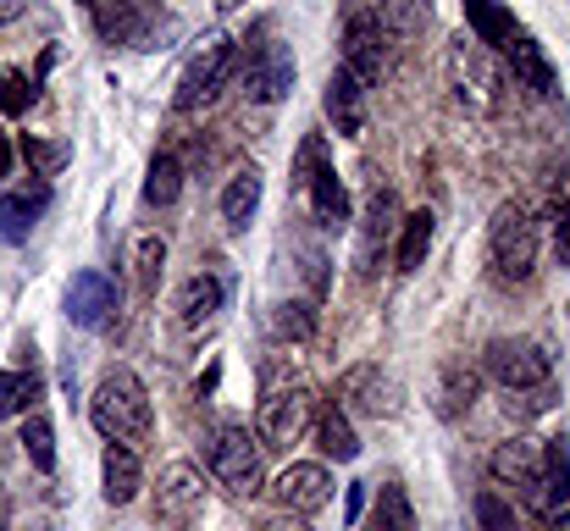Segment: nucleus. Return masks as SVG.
Instances as JSON below:
<instances>
[{
  "label": "nucleus",
  "mask_w": 570,
  "mask_h": 531,
  "mask_svg": "<svg viewBox=\"0 0 570 531\" xmlns=\"http://www.w3.org/2000/svg\"><path fill=\"white\" fill-rule=\"evenodd\" d=\"M382 33H421L432 22V0H361Z\"/></svg>",
  "instance_id": "26"
},
{
  "label": "nucleus",
  "mask_w": 570,
  "mask_h": 531,
  "mask_svg": "<svg viewBox=\"0 0 570 531\" xmlns=\"http://www.w3.org/2000/svg\"><path fill=\"white\" fill-rule=\"evenodd\" d=\"M476 393H482V376L471 365H449L443 371V387H438V410L443 415H465L476 404Z\"/></svg>",
  "instance_id": "29"
},
{
  "label": "nucleus",
  "mask_w": 570,
  "mask_h": 531,
  "mask_svg": "<svg viewBox=\"0 0 570 531\" xmlns=\"http://www.w3.org/2000/svg\"><path fill=\"white\" fill-rule=\"evenodd\" d=\"M366 531H415V510H410V499H404L399 482H382L377 504H372V527Z\"/></svg>",
  "instance_id": "31"
},
{
  "label": "nucleus",
  "mask_w": 570,
  "mask_h": 531,
  "mask_svg": "<svg viewBox=\"0 0 570 531\" xmlns=\"http://www.w3.org/2000/svg\"><path fill=\"white\" fill-rule=\"evenodd\" d=\"M100 488H106V504H134V499H139V488H145L139 449L111 443V449H106V460H100Z\"/></svg>",
  "instance_id": "18"
},
{
  "label": "nucleus",
  "mask_w": 570,
  "mask_h": 531,
  "mask_svg": "<svg viewBox=\"0 0 570 531\" xmlns=\"http://www.w3.org/2000/svg\"><path fill=\"white\" fill-rule=\"evenodd\" d=\"M11 156H17V150H11V139H6V134H0V177L11 173Z\"/></svg>",
  "instance_id": "45"
},
{
  "label": "nucleus",
  "mask_w": 570,
  "mask_h": 531,
  "mask_svg": "<svg viewBox=\"0 0 570 531\" xmlns=\"http://www.w3.org/2000/svg\"><path fill=\"white\" fill-rule=\"evenodd\" d=\"M205 471L238 493V499H255L261 493V443L244 432V426H216L205 437Z\"/></svg>",
  "instance_id": "3"
},
{
  "label": "nucleus",
  "mask_w": 570,
  "mask_h": 531,
  "mask_svg": "<svg viewBox=\"0 0 570 531\" xmlns=\"http://www.w3.org/2000/svg\"><path fill=\"white\" fill-rule=\"evenodd\" d=\"M95 28H100V39H111V45H139L145 11H139L134 0H95Z\"/></svg>",
  "instance_id": "25"
},
{
  "label": "nucleus",
  "mask_w": 570,
  "mask_h": 531,
  "mask_svg": "<svg viewBox=\"0 0 570 531\" xmlns=\"http://www.w3.org/2000/svg\"><path fill=\"white\" fill-rule=\"evenodd\" d=\"M338 410H361V415H382L387 410V399H382V371L377 365H350L344 376H338V399H333Z\"/></svg>",
  "instance_id": "23"
},
{
  "label": "nucleus",
  "mask_w": 570,
  "mask_h": 531,
  "mask_svg": "<svg viewBox=\"0 0 570 531\" xmlns=\"http://www.w3.org/2000/svg\"><path fill=\"white\" fill-rule=\"evenodd\" d=\"M399 227V205H393V188H372L366 199V216H361V272H377V255L387 244V233Z\"/></svg>",
  "instance_id": "17"
},
{
  "label": "nucleus",
  "mask_w": 570,
  "mask_h": 531,
  "mask_svg": "<svg viewBox=\"0 0 570 531\" xmlns=\"http://www.w3.org/2000/svg\"><path fill=\"white\" fill-rule=\"evenodd\" d=\"M89 421L106 443H122V449H139L150 443V426H156V410H150V393L145 382L128 371V365H111L89 399Z\"/></svg>",
  "instance_id": "1"
},
{
  "label": "nucleus",
  "mask_w": 570,
  "mask_h": 531,
  "mask_svg": "<svg viewBox=\"0 0 570 531\" xmlns=\"http://www.w3.org/2000/svg\"><path fill=\"white\" fill-rule=\"evenodd\" d=\"M111 316H117V283L95 266L78 272L72 288H67V322L83 327V333H100V327H111Z\"/></svg>",
  "instance_id": "12"
},
{
  "label": "nucleus",
  "mask_w": 570,
  "mask_h": 531,
  "mask_svg": "<svg viewBox=\"0 0 570 531\" xmlns=\"http://www.w3.org/2000/svg\"><path fill=\"white\" fill-rule=\"evenodd\" d=\"M178 194H184V161L173 150H161L150 161V177H145V199L150 205H178Z\"/></svg>",
  "instance_id": "32"
},
{
  "label": "nucleus",
  "mask_w": 570,
  "mask_h": 531,
  "mask_svg": "<svg viewBox=\"0 0 570 531\" xmlns=\"http://www.w3.org/2000/svg\"><path fill=\"white\" fill-rule=\"evenodd\" d=\"M33 89H39V83H33L28 72L0 67V111H6V117H22V111L33 106Z\"/></svg>",
  "instance_id": "35"
},
{
  "label": "nucleus",
  "mask_w": 570,
  "mask_h": 531,
  "mask_svg": "<svg viewBox=\"0 0 570 531\" xmlns=\"http://www.w3.org/2000/svg\"><path fill=\"white\" fill-rule=\"evenodd\" d=\"M322 167H333V161H327V134H305L299 150H294V188H305Z\"/></svg>",
  "instance_id": "36"
},
{
  "label": "nucleus",
  "mask_w": 570,
  "mask_h": 531,
  "mask_svg": "<svg viewBox=\"0 0 570 531\" xmlns=\"http://www.w3.org/2000/svg\"><path fill=\"white\" fill-rule=\"evenodd\" d=\"M432 233H438V222H432V210H410L404 222H399V272H415L421 260H426V249H432Z\"/></svg>",
  "instance_id": "27"
},
{
  "label": "nucleus",
  "mask_w": 570,
  "mask_h": 531,
  "mask_svg": "<svg viewBox=\"0 0 570 531\" xmlns=\"http://www.w3.org/2000/svg\"><path fill=\"white\" fill-rule=\"evenodd\" d=\"M255 531H311V527H305V515H283V510H277V515H266Z\"/></svg>",
  "instance_id": "42"
},
{
  "label": "nucleus",
  "mask_w": 570,
  "mask_h": 531,
  "mask_svg": "<svg viewBox=\"0 0 570 531\" xmlns=\"http://www.w3.org/2000/svg\"><path fill=\"white\" fill-rule=\"evenodd\" d=\"M78 6H95V0H78Z\"/></svg>",
  "instance_id": "46"
},
{
  "label": "nucleus",
  "mask_w": 570,
  "mask_h": 531,
  "mask_svg": "<svg viewBox=\"0 0 570 531\" xmlns=\"http://www.w3.org/2000/svg\"><path fill=\"white\" fill-rule=\"evenodd\" d=\"M305 194H311V210H316V222L322 227H350L355 222V205H350V188H344V177L333 173V167H322V173L305 183Z\"/></svg>",
  "instance_id": "20"
},
{
  "label": "nucleus",
  "mask_w": 570,
  "mask_h": 531,
  "mask_svg": "<svg viewBox=\"0 0 570 531\" xmlns=\"http://www.w3.org/2000/svg\"><path fill=\"white\" fill-rule=\"evenodd\" d=\"M488 471H493L504 488H515L521 499H532V488H538V476H543V443H538V437H510V443L493 449Z\"/></svg>",
  "instance_id": "13"
},
{
  "label": "nucleus",
  "mask_w": 570,
  "mask_h": 531,
  "mask_svg": "<svg viewBox=\"0 0 570 531\" xmlns=\"http://www.w3.org/2000/svg\"><path fill=\"white\" fill-rule=\"evenodd\" d=\"M233 56H238V50H233L227 39H210V45H205V50L194 56L189 67H184L173 106H178V111H194V106H205V100H210V95L222 89V78L233 72Z\"/></svg>",
  "instance_id": "11"
},
{
  "label": "nucleus",
  "mask_w": 570,
  "mask_h": 531,
  "mask_svg": "<svg viewBox=\"0 0 570 531\" xmlns=\"http://www.w3.org/2000/svg\"><path fill=\"white\" fill-rule=\"evenodd\" d=\"M316 333V311L305 305V299H283L277 311H272V338H283V344H305Z\"/></svg>",
  "instance_id": "33"
},
{
  "label": "nucleus",
  "mask_w": 570,
  "mask_h": 531,
  "mask_svg": "<svg viewBox=\"0 0 570 531\" xmlns=\"http://www.w3.org/2000/svg\"><path fill=\"white\" fill-rule=\"evenodd\" d=\"M549 222H554V260L570 266V199L554 205V216H549Z\"/></svg>",
  "instance_id": "41"
},
{
  "label": "nucleus",
  "mask_w": 570,
  "mask_h": 531,
  "mask_svg": "<svg viewBox=\"0 0 570 531\" xmlns=\"http://www.w3.org/2000/svg\"><path fill=\"white\" fill-rule=\"evenodd\" d=\"M28 11V0H0V22H17Z\"/></svg>",
  "instance_id": "44"
},
{
  "label": "nucleus",
  "mask_w": 570,
  "mask_h": 531,
  "mask_svg": "<svg viewBox=\"0 0 570 531\" xmlns=\"http://www.w3.org/2000/svg\"><path fill=\"white\" fill-rule=\"evenodd\" d=\"M11 199H17L28 216H39V210L50 205V183H45V177H33V183H17V188H11Z\"/></svg>",
  "instance_id": "40"
},
{
  "label": "nucleus",
  "mask_w": 570,
  "mask_h": 531,
  "mask_svg": "<svg viewBox=\"0 0 570 531\" xmlns=\"http://www.w3.org/2000/svg\"><path fill=\"white\" fill-rule=\"evenodd\" d=\"M255 210H261V173L244 167V173L227 177V188H222V222H227L233 233H244Z\"/></svg>",
  "instance_id": "24"
},
{
  "label": "nucleus",
  "mask_w": 570,
  "mask_h": 531,
  "mask_svg": "<svg viewBox=\"0 0 570 531\" xmlns=\"http://www.w3.org/2000/svg\"><path fill=\"white\" fill-rule=\"evenodd\" d=\"M476 527L482 531H521V521H515V504H504L493 488H482V493H476Z\"/></svg>",
  "instance_id": "37"
},
{
  "label": "nucleus",
  "mask_w": 570,
  "mask_h": 531,
  "mask_svg": "<svg viewBox=\"0 0 570 531\" xmlns=\"http://www.w3.org/2000/svg\"><path fill=\"white\" fill-rule=\"evenodd\" d=\"M449 89H454L460 106H471V111H493V100H499L493 61H488V50H482L471 33L449 45Z\"/></svg>",
  "instance_id": "6"
},
{
  "label": "nucleus",
  "mask_w": 570,
  "mask_h": 531,
  "mask_svg": "<svg viewBox=\"0 0 570 531\" xmlns=\"http://www.w3.org/2000/svg\"><path fill=\"white\" fill-rule=\"evenodd\" d=\"M460 11H465V28H471V39L482 50L515 39V17L504 11V0H460Z\"/></svg>",
  "instance_id": "22"
},
{
  "label": "nucleus",
  "mask_w": 570,
  "mask_h": 531,
  "mask_svg": "<svg viewBox=\"0 0 570 531\" xmlns=\"http://www.w3.org/2000/svg\"><path fill=\"white\" fill-rule=\"evenodd\" d=\"M504 56H510V72H515L521 89H532V95H554L560 89V72H554V61L543 56V45L532 33L515 28V39L504 45Z\"/></svg>",
  "instance_id": "16"
},
{
  "label": "nucleus",
  "mask_w": 570,
  "mask_h": 531,
  "mask_svg": "<svg viewBox=\"0 0 570 531\" xmlns=\"http://www.w3.org/2000/svg\"><path fill=\"white\" fill-rule=\"evenodd\" d=\"M482 360H488V376L499 387H510V393H532V387H549L554 382V360L532 338H493Z\"/></svg>",
  "instance_id": "5"
},
{
  "label": "nucleus",
  "mask_w": 570,
  "mask_h": 531,
  "mask_svg": "<svg viewBox=\"0 0 570 531\" xmlns=\"http://www.w3.org/2000/svg\"><path fill=\"white\" fill-rule=\"evenodd\" d=\"M238 83H244L249 100L277 106V100L294 89V56H288V45H277V39L255 45V50L244 56V67H238Z\"/></svg>",
  "instance_id": "9"
},
{
  "label": "nucleus",
  "mask_w": 570,
  "mask_h": 531,
  "mask_svg": "<svg viewBox=\"0 0 570 531\" xmlns=\"http://www.w3.org/2000/svg\"><path fill=\"white\" fill-rule=\"evenodd\" d=\"M17 156H22V167H28V177H61V167L72 161V150L67 145H56V139H33V134H22L17 139Z\"/></svg>",
  "instance_id": "28"
},
{
  "label": "nucleus",
  "mask_w": 570,
  "mask_h": 531,
  "mask_svg": "<svg viewBox=\"0 0 570 531\" xmlns=\"http://www.w3.org/2000/svg\"><path fill=\"white\" fill-rule=\"evenodd\" d=\"M272 499H277L283 515H316V510H327V499H333V471L316 465V460H294V465L277 476Z\"/></svg>",
  "instance_id": "10"
},
{
  "label": "nucleus",
  "mask_w": 570,
  "mask_h": 531,
  "mask_svg": "<svg viewBox=\"0 0 570 531\" xmlns=\"http://www.w3.org/2000/svg\"><path fill=\"white\" fill-rule=\"evenodd\" d=\"M311 432H316V449L327 454V460H355L361 454V437H355V426H350V415L338 410V404H322L316 415H311Z\"/></svg>",
  "instance_id": "21"
},
{
  "label": "nucleus",
  "mask_w": 570,
  "mask_h": 531,
  "mask_svg": "<svg viewBox=\"0 0 570 531\" xmlns=\"http://www.w3.org/2000/svg\"><path fill=\"white\" fill-rule=\"evenodd\" d=\"M344 72L366 89L387 72V33L377 28V17L355 0L350 6V22H344Z\"/></svg>",
  "instance_id": "7"
},
{
  "label": "nucleus",
  "mask_w": 570,
  "mask_h": 531,
  "mask_svg": "<svg viewBox=\"0 0 570 531\" xmlns=\"http://www.w3.org/2000/svg\"><path fill=\"white\" fill-rule=\"evenodd\" d=\"M527 504L538 510V521L549 531H570V449H566V437H549V443H543V476H538V488H532Z\"/></svg>",
  "instance_id": "8"
},
{
  "label": "nucleus",
  "mask_w": 570,
  "mask_h": 531,
  "mask_svg": "<svg viewBox=\"0 0 570 531\" xmlns=\"http://www.w3.org/2000/svg\"><path fill=\"white\" fill-rule=\"evenodd\" d=\"M488 272L499 288H527L538 272V222L527 205H499L488 222Z\"/></svg>",
  "instance_id": "2"
},
{
  "label": "nucleus",
  "mask_w": 570,
  "mask_h": 531,
  "mask_svg": "<svg viewBox=\"0 0 570 531\" xmlns=\"http://www.w3.org/2000/svg\"><path fill=\"white\" fill-rule=\"evenodd\" d=\"M361 510H366V482H355L350 499H344V515H350V521H361Z\"/></svg>",
  "instance_id": "43"
},
{
  "label": "nucleus",
  "mask_w": 570,
  "mask_h": 531,
  "mask_svg": "<svg viewBox=\"0 0 570 531\" xmlns=\"http://www.w3.org/2000/svg\"><path fill=\"white\" fill-rule=\"evenodd\" d=\"M22 454H28V465L33 471H56V432H50V421L45 415H28L22 421Z\"/></svg>",
  "instance_id": "34"
},
{
  "label": "nucleus",
  "mask_w": 570,
  "mask_h": 531,
  "mask_svg": "<svg viewBox=\"0 0 570 531\" xmlns=\"http://www.w3.org/2000/svg\"><path fill=\"white\" fill-rule=\"evenodd\" d=\"M199 504H205V476L194 471L189 460L167 465L161 471V504H156V515L167 527H189L194 515H199Z\"/></svg>",
  "instance_id": "14"
},
{
  "label": "nucleus",
  "mask_w": 570,
  "mask_h": 531,
  "mask_svg": "<svg viewBox=\"0 0 570 531\" xmlns=\"http://www.w3.org/2000/svg\"><path fill=\"white\" fill-rule=\"evenodd\" d=\"M28 233H33V216H28V210H22V205L6 194V199H0V244H22Z\"/></svg>",
  "instance_id": "39"
},
{
  "label": "nucleus",
  "mask_w": 570,
  "mask_h": 531,
  "mask_svg": "<svg viewBox=\"0 0 570 531\" xmlns=\"http://www.w3.org/2000/svg\"><path fill=\"white\" fill-rule=\"evenodd\" d=\"M134 266H139V288L156 294V288H161V266H167V244H161L156 233L139 238V260H134Z\"/></svg>",
  "instance_id": "38"
},
{
  "label": "nucleus",
  "mask_w": 570,
  "mask_h": 531,
  "mask_svg": "<svg viewBox=\"0 0 570 531\" xmlns=\"http://www.w3.org/2000/svg\"><path fill=\"white\" fill-rule=\"evenodd\" d=\"M311 415H316V399L288 382V387H266L261 399V415H255V437L261 449H294L305 432H311Z\"/></svg>",
  "instance_id": "4"
},
{
  "label": "nucleus",
  "mask_w": 570,
  "mask_h": 531,
  "mask_svg": "<svg viewBox=\"0 0 570 531\" xmlns=\"http://www.w3.org/2000/svg\"><path fill=\"white\" fill-rule=\"evenodd\" d=\"M222 305H227L222 277L199 272V277H189V283H184V294H178V322H184L189 333H205V327L222 316Z\"/></svg>",
  "instance_id": "19"
},
{
  "label": "nucleus",
  "mask_w": 570,
  "mask_h": 531,
  "mask_svg": "<svg viewBox=\"0 0 570 531\" xmlns=\"http://www.w3.org/2000/svg\"><path fill=\"white\" fill-rule=\"evenodd\" d=\"M322 106H327V122L344 134V139H361L366 134V89L338 67L333 78H327V89H322Z\"/></svg>",
  "instance_id": "15"
},
{
  "label": "nucleus",
  "mask_w": 570,
  "mask_h": 531,
  "mask_svg": "<svg viewBox=\"0 0 570 531\" xmlns=\"http://www.w3.org/2000/svg\"><path fill=\"white\" fill-rule=\"evenodd\" d=\"M33 399H39V371L28 365H11V371H0V421L6 415H28L33 410Z\"/></svg>",
  "instance_id": "30"
}]
</instances>
